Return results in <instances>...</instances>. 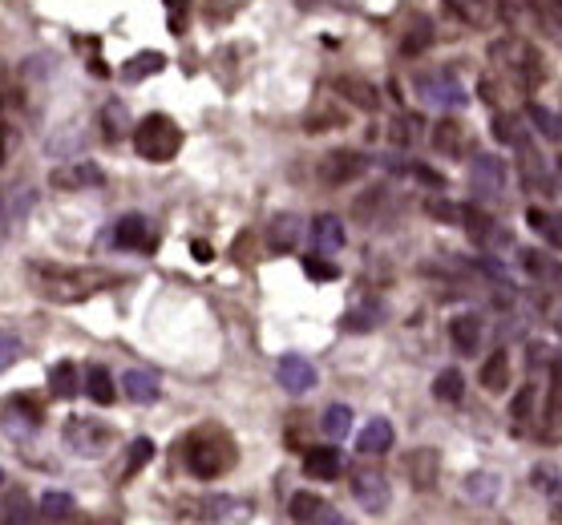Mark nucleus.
<instances>
[{"label":"nucleus","mask_w":562,"mask_h":525,"mask_svg":"<svg viewBox=\"0 0 562 525\" xmlns=\"http://www.w3.org/2000/svg\"><path fill=\"white\" fill-rule=\"evenodd\" d=\"M37 429H41V408H37L33 400H25V396L9 400V408H5V433L17 437V441H25V437H33Z\"/></svg>","instance_id":"9d476101"},{"label":"nucleus","mask_w":562,"mask_h":525,"mask_svg":"<svg viewBox=\"0 0 562 525\" xmlns=\"http://www.w3.org/2000/svg\"><path fill=\"white\" fill-rule=\"evenodd\" d=\"M312 239H316V255H332V251H340L344 247V223L336 219V215H320L316 223H312Z\"/></svg>","instance_id":"b1692460"},{"label":"nucleus","mask_w":562,"mask_h":525,"mask_svg":"<svg viewBox=\"0 0 562 525\" xmlns=\"http://www.w3.org/2000/svg\"><path fill=\"white\" fill-rule=\"evenodd\" d=\"M385 320V311H381V303L377 299H360L356 307H348V315H344V332H356V336H364V332H372Z\"/></svg>","instance_id":"5701e85b"},{"label":"nucleus","mask_w":562,"mask_h":525,"mask_svg":"<svg viewBox=\"0 0 562 525\" xmlns=\"http://www.w3.org/2000/svg\"><path fill=\"white\" fill-rule=\"evenodd\" d=\"M122 392H126V400H134V404H154L158 392H162V380H158L150 368H126Z\"/></svg>","instance_id":"2eb2a0df"},{"label":"nucleus","mask_w":562,"mask_h":525,"mask_svg":"<svg viewBox=\"0 0 562 525\" xmlns=\"http://www.w3.org/2000/svg\"><path fill=\"white\" fill-rule=\"evenodd\" d=\"M470 186H474L478 202H482V198H486V202L502 198V190H506V162H502V158H494V154H482V158H474Z\"/></svg>","instance_id":"6e6552de"},{"label":"nucleus","mask_w":562,"mask_h":525,"mask_svg":"<svg viewBox=\"0 0 562 525\" xmlns=\"http://www.w3.org/2000/svg\"><path fill=\"white\" fill-rule=\"evenodd\" d=\"M393 441H397L393 425H389L385 416H377V420H368V425L360 429V437H356V449H360L364 457H381V453H389V449H393Z\"/></svg>","instance_id":"4468645a"},{"label":"nucleus","mask_w":562,"mask_h":525,"mask_svg":"<svg viewBox=\"0 0 562 525\" xmlns=\"http://www.w3.org/2000/svg\"><path fill=\"white\" fill-rule=\"evenodd\" d=\"M417 93H421L429 105H441V110H461V105H465V89H461V81H457L449 69H441V73H421V77H417Z\"/></svg>","instance_id":"39448f33"},{"label":"nucleus","mask_w":562,"mask_h":525,"mask_svg":"<svg viewBox=\"0 0 562 525\" xmlns=\"http://www.w3.org/2000/svg\"><path fill=\"white\" fill-rule=\"evenodd\" d=\"M166 9H170V25H174V29H182V17H178V13L186 9V0H166Z\"/></svg>","instance_id":"864d4df0"},{"label":"nucleus","mask_w":562,"mask_h":525,"mask_svg":"<svg viewBox=\"0 0 562 525\" xmlns=\"http://www.w3.org/2000/svg\"><path fill=\"white\" fill-rule=\"evenodd\" d=\"M29 279L37 295L53 303H77V299H89L98 287L118 283V275H106V271H77V267H57V263H33Z\"/></svg>","instance_id":"f03ea898"},{"label":"nucleus","mask_w":562,"mask_h":525,"mask_svg":"<svg viewBox=\"0 0 562 525\" xmlns=\"http://www.w3.org/2000/svg\"><path fill=\"white\" fill-rule=\"evenodd\" d=\"M526 223H530L538 235H546L550 247H558V219H554V215H546L542 206H530V210H526Z\"/></svg>","instance_id":"a19ab883"},{"label":"nucleus","mask_w":562,"mask_h":525,"mask_svg":"<svg viewBox=\"0 0 562 525\" xmlns=\"http://www.w3.org/2000/svg\"><path fill=\"white\" fill-rule=\"evenodd\" d=\"M114 243L126 251H154V231L142 215H126L114 223Z\"/></svg>","instance_id":"f8f14e48"},{"label":"nucleus","mask_w":562,"mask_h":525,"mask_svg":"<svg viewBox=\"0 0 562 525\" xmlns=\"http://www.w3.org/2000/svg\"><path fill=\"white\" fill-rule=\"evenodd\" d=\"M191 251H195V259H199V263H211V259H215L211 243H203V239H195V243H191Z\"/></svg>","instance_id":"603ef678"},{"label":"nucleus","mask_w":562,"mask_h":525,"mask_svg":"<svg viewBox=\"0 0 562 525\" xmlns=\"http://www.w3.org/2000/svg\"><path fill=\"white\" fill-rule=\"evenodd\" d=\"M413 178H417V182H425V186H433V190H441V186H445V178H441L437 170H429V166H413Z\"/></svg>","instance_id":"3c124183"},{"label":"nucleus","mask_w":562,"mask_h":525,"mask_svg":"<svg viewBox=\"0 0 562 525\" xmlns=\"http://www.w3.org/2000/svg\"><path fill=\"white\" fill-rule=\"evenodd\" d=\"M494 138H498L502 146H514V150H522V146H526L522 118H518V114H498V118H494Z\"/></svg>","instance_id":"473e14b6"},{"label":"nucleus","mask_w":562,"mask_h":525,"mask_svg":"<svg viewBox=\"0 0 562 525\" xmlns=\"http://www.w3.org/2000/svg\"><path fill=\"white\" fill-rule=\"evenodd\" d=\"M324 433H328L332 441H344V437L352 433V408H348V404H332V408L324 412Z\"/></svg>","instance_id":"c9c22d12"},{"label":"nucleus","mask_w":562,"mask_h":525,"mask_svg":"<svg viewBox=\"0 0 562 525\" xmlns=\"http://www.w3.org/2000/svg\"><path fill=\"white\" fill-rule=\"evenodd\" d=\"M102 130H106L110 142L122 138V130H126V105L122 101H106L102 105Z\"/></svg>","instance_id":"ea45409f"},{"label":"nucleus","mask_w":562,"mask_h":525,"mask_svg":"<svg viewBox=\"0 0 562 525\" xmlns=\"http://www.w3.org/2000/svg\"><path fill=\"white\" fill-rule=\"evenodd\" d=\"M49 182H53L57 190H85V186H102L106 174L93 166V162H69V166H57V170L49 174Z\"/></svg>","instance_id":"9b49d317"},{"label":"nucleus","mask_w":562,"mask_h":525,"mask_svg":"<svg viewBox=\"0 0 562 525\" xmlns=\"http://www.w3.org/2000/svg\"><path fill=\"white\" fill-rule=\"evenodd\" d=\"M449 336H453L461 356H474L478 344H482V320L478 315H457V320H449Z\"/></svg>","instance_id":"4be33fe9"},{"label":"nucleus","mask_w":562,"mask_h":525,"mask_svg":"<svg viewBox=\"0 0 562 525\" xmlns=\"http://www.w3.org/2000/svg\"><path fill=\"white\" fill-rule=\"evenodd\" d=\"M482 388H490V392L510 388V356H506V352H494V356L482 364Z\"/></svg>","instance_id":"c756f323"},{"label":"nucleus","mask_w":562,"mask_h":525,"mask_svg":"<svg viewBox=\"0 0 562 525\" xmlns=\"http://www.w3.org/2000/svg\"><path fill=\"white\" fill-rule=\"evenodd\" d=\"M429 41H433V25H429V17H413V25H409V37L401 41V53L405 57H417V53H425L429 49Z\"/></svg>","instance_id":"2f4dec72"},{"label":"nucleus","mask_w":562,"mask_h":525,"mask_svg":"<svg viewBox=\"0 0 562 525\" xmlns=\"http://www.w3.org/2000/svg\"><path fill=\"white\" fill-rule=\"evenodd\" d=\"M490 73L506 81V89H518V93H534L542 89L546 81V57L522 41V37H498L490 41Z\"/></svg>","instance_id":"f257e3e1"},{"label":"nucleus","mask_w":562,"mask_h":525,"mask_svg":"<svg viewBox=\"0 0 562 525\" xmlns=\"http://www.w3.org/2000/svg\"><path fill=\"white\" fill-rule=\"evenodd\" d=\"M279 384H284L288 392H308V388H316V368L304 360V356H284V360H279Z\"/></svg>","instance_id":"dca6fc26"},{"label":"nucleus","mask_w":562,"mask_h":525,"mask_svg":"<svg viewBox=\"0 0 562 525\" xmlns=\"http://www.w3.org/2000/svg\"><path fill=\"white\" fill-rule=\"evenodd\" d=\"M300 239H304V223H300V215H279V219L271 223V231H267V243H271L275 255L296 251Z\"/></svg>","instance_id":"6ab92c4d"},{"label":"nucleus","mask_w":562,"mask_h":525,"mask_svg":"<svg viewBox=\"0 0 562 525\" xmlns=\"http://www.w3.org/2000/svg\"><path fill=\"white\" fill-rule=\"evenodd\" d=\"M534 485H538L542 493H550V497H554V493H558V469H554V465H550V469H546V465H538V469H534Z\"/></svg>","instance_id":"8fccbe9b"},{"label":"nucleus","mask_w":562,"mask_h":525,"mask_svg":"<svg viewBox=\"0 0 562 525\" xmlns=\"http://www.w3.org/2000/svg\"><path fill=\"white\" fill-rule=\"evenodd\" d=\"M526 114H530V122L538 126V134H542L546 142H558V138H562V130H558V114H554V110H546V105L530 101V110H526Z\"/></svg>","instance_id":"e433bc0d"},{"label":"nucleus","mask_w":562,"mask_h":525,"mask_svg":"<svg viewBox=\"0 0 562 525\" xmlns=\"http://www.w3.org/2000/svg\"><path fill=\"white\" fill-rule=\"evenodd\" d=\"M336 93H344V101H352L356 110H364V114H372L381 105L377 85H368L364 77H336Z\"/></svg>","instance_id":"aec40b11"},{"label":"nucleus","mask_w":562,"mask_h":525,"mask_svg":"<svg viewBox=\"0 0 562 525\" xmlns=\"http://www.w3.org/2000/svg\"><path fill=\"white\" fill-rule=\"evenodd\" d=\"M203 513H207L211 525H247V517H251L255 509H251V501H243V497H207Z\"/></svg>","instance_id":"ddd939ff"},{"label":"nucleus","mask_w":562,"mask_h":525,"mask_svg":"<svg viewBox=\"0 0 562 525\" xmlns=\"http://www.w3.org/2000/svg\"><path fill=\"white\" fill-rule=\"evenodd\" d=\"M49 388H53V396H57V400H69V396H77V392H81L77 364H73V360H61V364L49 372Z\"/></svg>","instance_id":"c85d7f7f"},{"label":"nucleus","mask_w":562,"mask_h":525,"mask_svg":"<svg viewBox=\"0 0 562 525\" xmlns=\"http://www.w3.org/2000/svg\"><path fill=\"white\" fill-rule=\"evenodd\" d=\"M417 130H421V118H417V114H405V118L393 122V142H397V146H409V142L417 138Z\"/></svg>","instance_id":"de8ad7c7"},{"label":"nucleus","mask_w":562,"mask_h":525,"mask_svg":"<svg viewBox=\"0 0 562 525\" xmlns=\"http://www.w3.org/2000/svg\"><path fill=\"white\" fill-rule=\"evenodd\" d=\"M0 525H33V501H29V493L13 489L5 497V505H0Z\"/></svg>","instance_id":"cd10ccee"},{"label":"nucleus","mask_w":562,"mask_h":525,"mask_svg":"<svg viewBox=\"0 0 562 525\" xmlns=\"http://www.w3.org/2000/svg\"><path fill=\"white\" fill-rule=\"evenodd\" d=\"M65 441H69V449L81 453V457H98V453L114 441V433H110L106 425H93V420L73 416L69 425H65Z\"/></svg>","instance_id":"0eeeda50"},{"label":"nucleus","mask_w":562,"mask_h":525,"mask_svg":"<svg viewBox=\"0 0 562 525\" xmlns=\"http://www.w3.org/2000/svg\"><path fill=\"white\" fill-rule=\"evenodd\" d=\"M360 174H364V158L356 150H332L320 162V182H328V186H348Z\"/></svg>","instance_id":"1a4fd4ad"},{"label":"nucleus","mask_w":562,"mask_h":525,"mask_svg":"<svg viewBox=\"0 0 562 525\" xmlns=\"http://www.w3.org/2000/svg\"><path fill=\"white\" fill-rule=\"evenodd\" d=\"M235 461H239V445L219 425H207V429L191 433V441H186V469H191L199 481H215V477L231 473Z\"/></svg>","instance_id":"7ed1b4c3"},{"label":"nucleus","mask_w":562,"mask_h":525,"mask_svg":"<svg viewBox=\"0 0 562 525\" xmlns=\"http://www.w3.org/2000/svg\"><path fill=\"white\" fill-rule=\"evenodd\" d=\"M162 65H166V57H162V53H154V49H146V53H138V57H130V61H126L122 77H126V85H138V81H146V77L162 73Z\"/></svg>","instance_id":"a878e982"},{"label":"nucleus","mask_w":562,"mask_h":525,"mask_svg":"<svg viewBox=\"0 0 562 525\" xmlns=\"http://www.w3.org/2000/svg\"><path fill=\"white\" fill-rule=\"evenodd\" d=\"M352 497L368 513H385L389 509V481L377 469H352Z\"/></svg>","instance_id":"423d86ee"},{"label":"nucleus","mask_w":562,"mask_h":525,"mask_svg":"<svg viewBox=\"0 0 562 525\" xmlns=\"http://www.w3.org/2000/svg\"><path fill=\"white\" fill-rule=\"evenodd\" d=\"M73 509H77V501H73L69 493H57V489H53V493L41 497V517H45V521H69Z\"/></svg>","instance_id":"f704fd0d"},{"label":"nucleus","mask_w":562,"mask_h":525,"mask_svg":"<svg viewBox=\"0 0 562 525\" xmlns=\"http://www.w3.org/2000/svg\"><path fill=\"white\" fill-rule=\"evenodd\" d=\"M534 400H538V388H534V384L518 388V396H514V404H510V416H514V420H530V412H534Z\"/></svg>","instance_id":"a18cd8bd"},{"label":"nucleus","mask_w":562,"mask_h":525,"mask_svg":"<svg viewBox=\"0 0 562 525\" xmlns=\"http://www.w3.org/2000/svg\"><path fill=\"white\" fill-rule=\"evenodd\" d=\"M433 396H437L441 404H457V400L465 396V380H461V372H457V368H445V372L433 380Z\"/></svg>","instance_id":"72a5a7b5"},{"label":"nucleus","mask_w":562,"mask_h":525,"mask_svg":"<svg viewBox=\"0 0 562 525\" xmlns=\"http://www.w3.org/2000/svg\"><path fill=\"white\" fill-rule=\"evenodd\" d=\"M433 146L441 154H449V158H461L465 150H470V130H465L461 122H453V118H441L433 126Z\"/></svg>","instance_id":"a211bd4d"},{"label":"nucleus","mask_w":562,"mask_h":525,"mask_svg":"<svg viewBox=\"0 0 562 525\" xmlns=\"http://www.w3.org/2000/svg\"><path fill=\"white\" fill-rule=\"evenodd\" d=\"M324 505H328V501H320L316 493H296V497H292V517H296V525H312Z\"/></svg>","instance_id":"58836bf2"},{"label":"nucleus","mask_w":562,"mask_h":525,"mask_svg":"<svg viewBox=\"0 0 562 525\" xmlns=\"http://www.w3.org/2000/svg\"><path fill=\"white\" fill-rule=\"evenodd\" d=\"M340 122H344V114H332L328 105H324V110H320V105H312V110H308V134H320V126H340Z\"/></svg>","instance_id":"09e8293b"},{"label":"nucleus","mask_w":562,"mask_h":525,"mask_svg":"<svg viewBox=\"0 0 562 525\" xmlns=\"http://www.w3.org/2000/svg\"><path fill=\"white\" fill-rule=\"evenodd\" d=\"M134 150L146 158V162H170L178 150H182V130L174 118L166 114H150L138 122L134 130Z\"/></svg>","instance_id":"20e7f679"},{"label":"nucleus","mask_w":562,"mask_h":525,"mask_svg":"<svg viewBox=\"0 0 562 525\" xmlns=\"http://www.w3.org/2000/svg\"><path fill=\"white\" fill-rule=\"evenodd\" d=\"M85 392H89V400H93V404H114V400H118L114 376H110V372H106L102 364L85 372Z\"/></svg>","instance_id":"bb28decb"},{"label":"nucleus","mask_w":562,"mask_h":525,"mask_svg":"<svg viewBox=\"0 0 562 525\" xmlns=\"http://www.w3.org/2000/svg\"><path fill=\"white\" fill-rule=\"evenodd\" d=\"M445 5L461 25H470V29H486L498 13V0H445Z\"/></svg>","instance_id":"f3484780"},{"label":"nucleus","mask_w":562,"mask_h":525,"mask_svg":"<svg viewBox=\"0 0 562 525\" xmlns=\"http://www.w3.org/2000/svg\"><path fill=\"white\" fill-rule=\"evenodd\" d=\"M425 210H429L433 219H441V223H461V215H465L461 202H449V198H437V194L425 202Z\"/></svg>","instance_id":"79ce46f5"},{"label":"nucleus","mask_w":562,"mask_h":525,"mask_svg":"<svg viewBox=\"0 0 562 525\" xmlns=\"http://www.w3.org/2000/svg\"><path fill=\"white\" fill-rule=\"evenodd\" d=\"M526 5L534 9V17L558 37V0H526Z\"/></svg>","instance_id":"49530a36"},{"label":"nucleus","mask_w":562,"mask_h":525,"mask_svg":"<svg viewBox=\"0 0 562 525\" xmlns=\"http://www.w3.org/2000/svg\"><path fill=\"white\" fill-rule=\"evenodd\" d=\"M0 485H5V469H0Z\"/></svg>","instance_id":"6e6d98bb"},{"label":"nucleus","mask_w":562,"mask_h":525,"mask_svg":"<svg viewBox=\"0 0 562 525\" xmlns=\"http://www.w3.org/2000/svg\"><path fill=\"white\" fill-rule=\"evenodd\" d=\"M340 469H344L340 449H308L304 453V473L312 481H332V477H340Z\"/></svg>","instance_id":"412c9836"},{"label":"nucleus","mask_w":562,"mask_h":525,"mask_svg":"<svg viewBox=\"0 0 562 525\" xmlns=\"http://www.w3.org/2000/svg\"><path fill=\"white\" fill-rule=\"evenodd\" d=\"M150 457H154V441L150 437H138L134 445H130V457H126V469H122V481L126 477H138L146 465H150Z\"/></svg>","instance_id":"4c0bfd02"},{"label":"nucleus","mask_w":562,"mask_h":525,"mask_svg":"<svg viewBox=\"0 0 562 525\" xmlns=\"http://www.w3.org/2000/svg\"><path fill=\"white\" fill-rule=\"evenodd\" d=\"M304 275H308V279H320V283L340 279V271H336L328 259H320V255H308V259H304Z\"/></svg>","instance_id":"c03bdc74"},{"label":"nucleus","mask_w":562,"mask_h":525,"mask_svg":"<svg viewBox=\"0 0 562 525\" xmlns=\"http://www.w3.org/2000/svg\"><path fill=\"white\" fill-rule=\"evenodd\" d=\"M25 356V348H21V340L13 336V332H0V372H9L17 360Z\"/></svg>","instance_id":"37998d69"},{"label":"nucleus","mask_w":562,"mask_h":525,"mask_svg":"<svg viewBox=\"0 0 562 525\" xmlns=\"http://www.w3.org/2000/svg\"><path fill=\"white\" fill-rule=\"evenodd\" d=\"M437 453L433 449H417L409 457V477H413V489H433L437 485Z\"/></svg>","instance_id":"393cba45"},{"label":"nucleus","mask_w":562,"mask_h":525,"mask_svg":"<svg viewBox=\"0 0 562 525\" xmlns=\"http://www.w3.org/2000/svg\"><path fill=\"white\" fill-rule=\"evenodd\" d=\"M5 154H9V126L0 118V162H5Z\"/></svg>","instance_id":"5fc2aeb1"},{"label":"nucleus","mask_w":562,"mask_h":525,"mask_svg":"<svg viewBox=\"0 0 562 525\" xmlns=\"http://www.w3.org/2000/svg\"><path fill=\"white\" fill-rule=\"evenodd\" d=\"M465 493H470L474 501H482V505H494L498 493H502V477L498 473H470V481H465Z\"/></svg>","instance_id":"7c9ffc66"}]
</instances>
